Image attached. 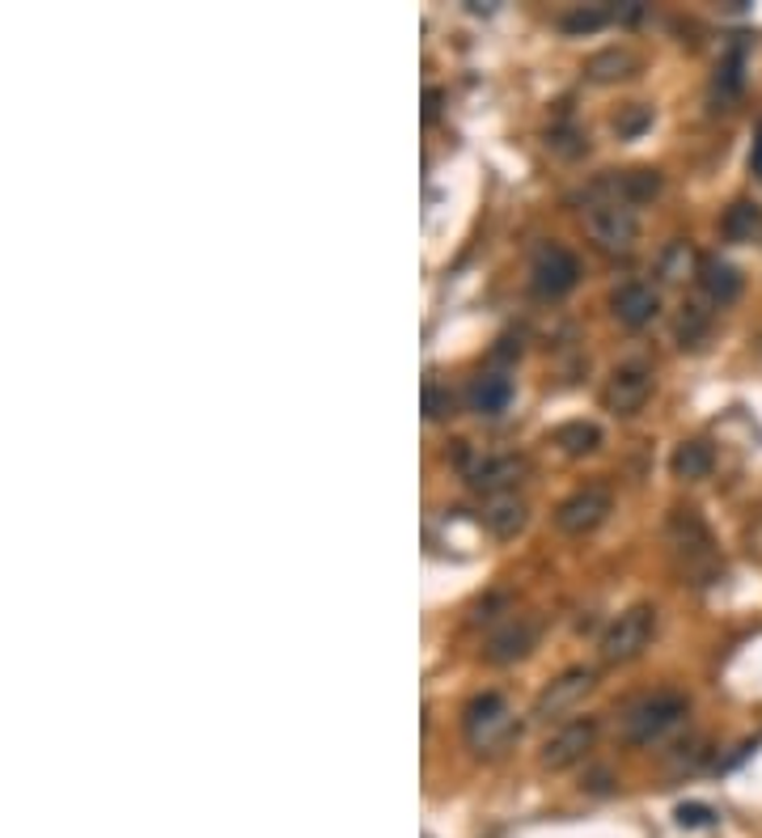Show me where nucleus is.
<instances>
[{"label": "nucleus", "instance_id": "nucleus-21", "mask_svg": "<svg viewBox=\"0 0 762 838\" xmlns=\"http://www.w3.org/2000/svg\"><path fill=\"white\" fill-rule=\"evenodd\" d=\"M759 220H762L759 204H733L729 217H725V233H729L733 242H741V238H750V233L759 229Z\"/></svg>", "mask_w": 762, "mask_h": 838}, {"label": "nucleus", "instance_id": "nucleus-2", "mask_svg": "<svg viewBox=\"0 0 762 838\" xmlns=\"http://www.w3.org/2000/svg\"><path fill=\"white\" fill-rule=\"evenodd\" d=\"M682 716H686V699L674 690H656V695L635 699L623 711V737L631 746H653L674 725H682Z\"/></svg>", "mask_w": 762, "mask_h": 838}, {"label": "nucleus", "instance_id": "nucleus-16", "mask_svg": "<svg viewBox=\"0 0 762 838\" xmlns=\"http://www.w3.org/2000/svg\"><path fill=\"white\" fill-rule=\"evenodd\" d=\"M509 403H513V381L504 373H488V378H479L470 385V406L479 415H500Z\"/></svg>", "mask_w": 762, "mask_h": 838}, {"label": "nucleus", "instance_id": "nucleus-28", "mask_svg": "<svg viewBox=\"0 0 762 838\" xmlns=\"http://www.w3.org/2000/svg\"><path fill=\"white\" fill-rule=\"evenodd\" d=\"M750 165H754V174L762 178V135L754 140V157H750Z\"/></svg>", "mask_w": 762, "mask_h": 838}, {"label": "nucleus", "instance_id": "nucleus-6", "mask_svg": "<svg viewBox=\"0 0 762 838\" xmlns=\"http://www.w3.org/2000/svg\"><path fill=\"white\" fill-rule=\"evenodd\" d=\"M610 504H614V496H610V487L601 483H589L580 487V491H572L568 500L555 509V525L564 530V534H594L601 521L610 516Z\"/></svg>", "mask_w": 762, "mask_h": 838}, {"label": "nucleus", "instance_id": "nucleus-18", "mask_svg": "<svg viewBox=\"0 0 762 838\" xmlns=\"http://www.w3.org/2000/svg\"><path fill=\"white\" fill-rule=\"evenodd\" d=\"M551 440L568 454V458H580V454H594L601 445V433H598V424H585V420H572V424H559L555 433H551Z\"/></svg>", "mask_w": 762, "mask_h": 838}, {"label": "nucleus", "instance_id": "nucleus-24", "mask_svg": "<svg viewBox=\"0 0 762 838\" xmlns=\"http://www.w3.org/2000/svg\"><path fill=\"white\" fill-rule=\"evenodd\" d=\"M424 415L428 420H445V415H454V394L445 390V385H424Z\"/></svg>", "mask_w": 762, "mask_h": 838}, {"label": "nucleus", "instance_id": "nucleus-12", "mask_svg": "<svg viewBox=\"0 0 762 838\" xmlns=\"http://www.w3.org/2000/svg\"><path fill=\"white\" fill-rule=\"evenodd\" d=\"M534 640H538V622L518 614V619H509L496 635H491L483 656H488L491 665H513V661H521V656H530Z\"/></svg>", "mask_w": 762, "mask_h": 838}, {"label": "nucleus", "instance_id": "nucleus-15", "mask_svg": "<svg viewBox=\"0 0 762 838\" xmlns=\"http://www.w3.org/2000/svg\"><path fill=\"white\" fill-rule=\"evenodd\" d=\"M670 466H674V475H678V479H686V483H699V479H708L711 475L716 454H711V445H704V440H682L678 449H674V458H670Z\"/></svg>", "mask_w": 762, "mask_h": 838}, {"label": "nucleus", "instance_id": "nucleus-20", "mask_svg": "<svg viewBox=\"0 0 762 838\" xmlns=\"http://www.w3.org/2000/svg\"><path fill=\"white\" fill-rule=\"evenodd\" d=\"M606 187L614 191L619 199H627V204H640V199H653L656 191H661V174L656 170H631L623 178H606Z\"/></svg>", "mask_w": 762, "mask_h": 838}, {"label": "nucleus", "instance_id": "nucleus-3", "mask_svg": "<svg viewBox=\"0 0 762 838\" xmlns=\"http://www.w3.org/2000/svg\"><path fill=\"white\" fill-rule=\"evenodd\" d=\"M656 631V610L653 606H631L623 610L619 619L606 627V635H601V661L606 665H623V661H635L640 652L649 649V640H653Z\"/></svg>", "mask_w": 762, "mask_h": 838}, {"label": "nucleus", "instance_id": "nucleus-1", "mask_svg": "<svg viewBox=\"0 0 762 838\" xmlns=\"http://www.w3.org/2000/svg\"><path fill=\"white\" fill-rule=\"evenodd\" d=\"M670 551H674L678 572L690 576L695 585H711V580H716L720 559H716V551H711L708 525L695 516V509H678V513L670 516Z\"/></svg>", "mask_w": 762, "mask_h": 838}, {"label": "nucleus", "instance_id": "nucleus-17", "mask_svg": "<svg viewBox=\"0 0 762 838\" xmlns=\"http://www.w3.org/2000/svg\"><path fill=\"white\" fill-rule=\"evenodd\" d=\"M640 68V59L627 52V47H606L598 52L589 64H585V73H589V81H623Z\"/></svg>", "mask_w": 762, "mask_h": 838}, {"label": "nucleus", "instance_id": "nucleus-26", "mask_svg": "<svg viewBox=\"0 0 762 838\" xmlns=\"http://www.w3.org/2000/svg\"><path fill=\"white\" fill-rule=\"evenodd\" d=\"M649 123H653V110L649 107H631L623 119H614V128H619L623 135H635L640 128H649Z\"/></svg>", "mask_w": 762, "mask_h": 838}, {"label": "nucleus", "instance_id": "nucleus-25", "mask_svg": "<svg viewBox=\"0 0 762 838\" xmlns=\"http://www.w3.org/2000/svg\"><path fill=\"white\" fill-rule=\"evenodd\" d=\"M704 330H708V314H704L699 305H686V314L678 318V339H682V348H686V344H695V339H699Z\"/></svg>", "mask_w": 762, "mask_h": 838}, {"label": "nucleus", "instance_id": "nucleus-13", "mask_svg": "<svg viewBox=\"0 0 762 838\" xmlns=\"http://www.w3.org/2000/svg\"><path fill=\"white\" fill-rule=\"evenodd\" d=\"M610 305H614V318H619V323L640 330V326H649L656 318L661 297H656L653 284H623V289L610 297Z\"/></svg>", "mask_w": 762, "mask_h": 838}, {"label": "nucleus", "instance_id": "nucleus-4", "mask_svg": "<svg viewBox=\"0 0 762 838\" xmlns=\"http://www.w3.org/2000/svg\"><path fill=\"white\" fill-rule=\"evenodd\" d=\"M585 225H589V238H594L598 250H606V254H627V250L635 246V233H640L635 208H631L627 199H619V195H610V199H601V204H589Z\"/></svg>", "mask_w": 762, "mask_h": 838}, {"label": "nucleus", "instance_id": "nucleus-14", "mask_svg": "<svg viewBox=\"0 0 762 838\" xmlns=\"http://www.w3.org/2000/svg\"><path fill=\"white\" fill-rule=\"evenodd\" d=\"M483 525L496 538H518L521 530H525V504H521L518 496H496L483 509Z\"/></svg>", "mask_w": 762, "mask_h": 838}, {"label": "nucleus", "instance_id": "nucleus-22", "mask_svg": "<svg viewBox=\"0 0 762 838\" xmlns=\"http://www.w3.org/2000/svg\"><path fill=\"white\" fill-rule=\"evenodd\" d=\"M690 263H695V250L686 242H674L661 254V275L665 280H682V275H690Z\"/></svg>", "mask_w": 762, "mask_h": 838}, {"label": "nucleus", "instance_id": "nucleus-9", "mask_svg": "<svg viewBox=\"0 0 762 838\" xmlns=\"http://www.w3.org/2000/svg\"><path fill=\"white\" fill-rule=\"evenodd\" d=\"M525 470H530V466H525V458H518V454H491V458H479L466 470V483L496 500V496H509V491L525 479Z\"/></svg>", "mask_w": 762, "mask_h": 838}, {"label": "nucleus", "instance_id": "nucleus-27", "mask_svg": "<svg viewBox=\"0 0 762 838\" xmlns=\"http://www.w3.org/2000/svg\"><path fill=\"white\" fill-rule=\"evenodd\" d=\"M678 821L682 826H711V809H704V805H682Z\"/></svg>", "mask_w": 762, "mask_h": 838}, {"label": "nucleus", "instance_id": "nucleus-7", "mask_svg": "<svg viewBox=\"0 0 762 838\" xmlns=\"http://www.w3.org/2000/svg\"><path fill=\"white\" fill-rule=\"evenodd\" d=\"M649 394H653V369L644 360H631V364H619L610 373L606 390H601V403L614 415H635L640 406L649 403Z\"/></svg>", "mask_w": 762, "mask_h": 838}, {"label": "nucleus", "instance_id": "nucleus-19", "mask_svg": "<svg viewBox=\"0 0 762 838\" xmlns=\"http://www.w3.org/2000/svg\"><path fill=\"white\" fill-rule=\"evenodd\" d=\"M699 280H704V293H708L716 305H729V301H737V293H741V275H737L729 263H720V259H708Z\"/></svg>", "mask_w": 762, "mask_h": 838}, {"label": "nucleus", "instance_id": "nucleus-5", "mask_svg": "<svg viewBox=\"0 0 762 838\" xmlns=\"http://www.w3.org/2000/svg\"><path fill=\"white\" fill-rule=\"evenodd\" d=\"M462 725H466V741H470L475 750H483V754L500 750V746L513 737V729H518L513 711H509V704H504L500 695H479V699H470V704H466Z\"/></svg>", "mask_w": 762, "mask_h": 838}, {"label": "nucleus", "instance_id": "nucleus-23", "mask_svg": "<svg viewBox=\"0 0 762 838\" xmlns=\"http://www.w3.org/2000/svg\"><path fill=\"white\" fill-rule=\"evenodd\" d=\"M606 22H610L606 9H576V13L564 18V30H568V34H594V30H601Z\"/></svg>", "mask_w": 762, "mask_h": 838}, {"label": "nucleus", "instance_id": "nucleus-11", "mask_svg": "<svg viewBox=\"0 0 762 838\" xmlns=\"http://www.w3.org/2000/svg\"><path fill=\"white\" fill-rule=\"evenodd\" d=\"M594 670H568L564 677H555L551 686H546L543 695H538V704H534V716L538 720H555V716H564L572 707L580 704L589 690H594Z\"/></svg>", "mask_w": 762, "mask_h": 838}, {"label": "nucleus", "instance_id": "nucleus-8", "mask_svg": "<svg viewBox=\"0 0 762 838\" xmlns=\"http://www.w3.org/2000/svg\"><path fill=\"white\" fill-rule=\"evenodd\" d=\"M534 293L538 297H564L576 289V280H580V263H576V254L564 250V246H543L538 254H534Z\"/></svg>", "mask_w": 762, "mask_h": 838}, {"label": "nucleus", "instance_id": "nucleus-10", "mask_svg": "<svg viewBox=\"0 0 762 838\" xmlns=\"http://www.w3.org/2000/svg\"><path fill=\"white\" fill-rule=\"evenodd\" d=\"M594 741H598V725L594 720H572V725H564L543 746V766L546 771H568V766H576L580 758L594 750Z\"/></svg>", "mask_w": 762, "mask_h": 838}]
</instances>
